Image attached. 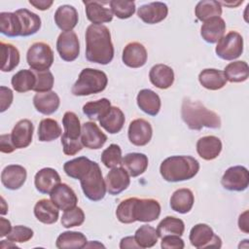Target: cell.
<instances>
[{"label": "cell", "instance_id": "cell-1", "mask_svg": "<svg viewBox=\"0 0 249 249\" xmlns=\"http://www.w3.org/2000/svg\"><path fill=\"white\" fill-rule=\"evenodd\" d=\"M86 58L89 62L106 65L114 57V46L107 26L90 24L86 30Z\"/></svg>", "mask_w": 249, "mask_h": 249}, {"label": "cell", "instance_id": "cell-2", "mask_svg": "<svg viewBox=\"0 0 249 249\" xmlns=\"http://www.w3.org/2000/svg\"><path fill=\"white\" fill-rule=\"evenodd\" d=\"M181 117L190 129L200 130L203 127L220 128L221 119L217 113L206 108L200 101L189 97L183 99Z\"/></svg>", "mask_w": 249, "mask_h": 249}, {"label": "cell", "instance_id": "cell-3", "mask_svg": "<svg viewBox=\"0 0 249 249\" xmlns=\"http://www.w3.org/2000/svg\"><path fill=\"white\" fill-rule=\"evenodd\" d=\"M199 170V162L191 156H171L160 166L161 177L167 182H181L194 178Z\"/></svg>", "mask_w": 249, "mask_h": 249}, {"label": "cell", "instance_id": "cell-4", "mask_svg": "<svg viewBox=\"0 0 249 249\" xmlns=\"http://www.w3.org/2000/svg\"><path fill=\"white\" fill-rule=\"evenodd\" d=\"M108 84L107 75L98 69L85 68L79 74L78 80L71 89L76 96H86L103 91Z\"/></svg>", "mask_w": 249, "mask_h": 249}, {"label": "cell", "instance_id": "cell-5", "mask_svg": "<svg viewBox=\"0 0 249 249\" xmlns=\"http://www.w3.org/2000/svg\"><path fill=\"white\" fill-rule=\"evenodd\" d=\"M64 132L61 136V145L63 153L66 156H74L83 149L81 142L82 126L78 116L71 111L64 113L62 118Z\"/></svg>", "mask_w": 249, "mask_h": 249}, {"label": "cell", "instance_id": "cell-6", "mask_svg": "<svg viewBox=\"0 0 249 249\" xmlns=\"http://www.w3.org/2000/svg\"><path fill=\"white\" fill-rule=\"evenodd\" d=\"M80 183L85 196L89 200L99 201L104 198L107 192L105 179L97 162L92 161L89 169L80 179Z\"/></svg>", "mask_w": 249, "mask_h": 249}, {"label": "cell", "instance_id": "cell-7", "mask_svg": "<svg viewBox=\"0 0 249 249\" xmlns=\"http://www.w3.org/2000/svg\"><path fill=\"white\" fill-rule=\"evenodd\" d=\"M26 61L33 71L49 70L53 62V52L49 44L35 42L27 51Z\"/></svg>", "mask_w": 249, "mask_h": 249}, {"label": "cell", "instance_id": "cell-8", "mask_svg": "<svg viewBox=\"0 0 249 249\" xmlns=\"http://www.w3.org/2000/svg\"><path fill=\"white\" fill-rule=\"evenodd\" d=\"M216 54L224 60H233L243 53V38L237 31H230L224 35L215 48Z\"/></svg>", "mask_w": 249, "mask_h": 249}, {"label": "cell", "instance_id": "cell-9", "mask_svg": "<svg viewBox=\"0 0 249 249\" xmlns=\"http://www.w3.org/2000/svg\"><path fill=\"white\" fill-rule=\"evenodd\" d=\"M191 244L197 248H220L222 246V240L220 236L216 235L212 228L206 224L195 225L189 235Z\"/></svg>", "mask_w": 249, "mask_h": 249}, {"label": "cell", "instance_id": "cell-10", "mask_svg": "<svg viewBox=\"0 0 249 249\" xmlns=\"http://www.w3.org/2000/svg\"><path fill=\"white\" fill-rule=\"evenodd\" d=\"M221 184L228 191L242 192L246 190L249 185L248 169L242 165L229 167L221 179Z\"/></svg>", "mask_w": 249, "mask_h": 249}, {"label": "cell", "instance_id": "cell-11", "mask_svg": "<svg viewBox=\"0 0 249 249\" xmlns=\"http://www.w3.org/2000/svg\"><path fill=\"white\" fill-rule=\"evenodd\" d=\"M56 50L64 61H74L80 54V43L77 34L71 31L61 32L56 40Z\"/></svg>", "mask_w": 249, "mask_h": 249}, {"label": "cell", "instance_id": "cell-12", "mask_svg": "<svg viewBox=\"0 0 249 249\" xmlns=\"http://www.w3.org/2000/svg\"><path fill=\"white\" fill-rule=\"evenodd\" d=\"M134 219L139 222H153L160 215V204L155 198H138L134 204Z\"/></svg>", "mask_w": 249, "mask_h": 249}, {"label": "cell", "instance_id": "cell-13", "mask_svg": "<svg viewBox=\"0 0 249 249\" xmlns=\"http://www.w3.org/2000/svg\"><path fill=\"white\" fill-rule=\"evenodd\" d=\"M153 135V128L151 124L144 119H135L130 122L128 125L127 136L130 141L135 146H145L147 145Z\"/></svg>", "mask_w": 249, "mask_h": 249}, {"label": "cell", "instance_id": "cell-14", "mask_svg": "<svg viewBox=\"0 0 249 249\" xmlns=\"http://www.w3.org/2000/svg\"><path fill=\"white\" fill-rule=\"evenodd\" d=\"M107 141V135L98 127L94 122H86L82 124L81 142L89 149L97 150L103 147Z\"/></svg>", "mask_w": 249, "mask_h": 249}, {"label": "cell", "instance_id": "cell-15", "mask_svg": "<svg viewBox=\"0 0 249 249\" xmlns=\"http://www.w3.org/2000/svg\"><path fill=\"white\" fill-rule=\"evenodd\" d=\"M129 174L122 166L111 168L105 178L107 192L112 196H117L127 189L130 184Z\"/></svg>", "mask_w": 249, "mask_h": 249}, {"label": "cell", "instance_id": "cell-16", "mask_svg": "<svg viewBox=\"0 0 249 249\" xmlns=\"http://www.w3.org/2000/svg\"><path fill=\"white\" fill-rule=\"evenodd\" d=\"M147 50L139 42H130L124 48L122 60L130 68H139L144 66L147 62Z\"/></svg>", "mask_w": 249, "mask_h": 249}, {"label": "cell", "instance_id": "cell-17", "mask_svg": "<svg viewBox=\"0 0 249 249\" xmlns=\"http://www.w3.org/2000/svg\"><path fill=\"white\" fill-rule=\"evenodd\" d=\"M168 14L167 5L163 2H151L140 6L137 15L145 23L155 24L162 21Z\"/></svg>", "mask_w": 249, "mask_h": 249}, {"label": "cell", "instance_id": "cell-18", "mask_svg": "<svg viewBox=\"0 0 249 249\" xmlns=\"http://www.w3.org/2000/svg\"><path fill=\"white\" fill-rule=\"evenodd\" d=\"M27 177L26 169L19 164H10L1 173V182L6 189L15 191L23 186Z\"/></svg>", "mask_w": 249, "mask_h": 249}, {"label": "cell", "instance_id": "cell-19", "mask_svg": "<svg viewBox=\"0 0 249 249\" xmlns=\"http://www.w3.org/2000/svg\"><path fill=\"white\" fill-rule=\"evenodd\" d=\"M34 125L28 119L18 121L11 132V139L16 149H23L30 145L32 142Z\"/></svg>", "mask_w": 249, "mask_h": 249}, {"label": "cell", "instance_id": "cell-20", "mask_svg": "<svg viewBox=\"0 0 249 249\" xmlns=\"http://www.w3.org/2000/svg\"><path fill=\"white\" fill-rule=\"evenodd\" d=\"M50 197L58 209L63 211L75 207L78 202V197L75 192L65 183L57 185L50 194Z\"/></svg>", "mask_w": 249, "mask_h": 249}, {"label": "cell", "instance_id": "cell-21", "mask_svg": "<svg viewBox=\"0 0 249 249\" xmlns=\"http://www.w3.org/2000/svg\"><path fill=\"white\" fill-rule=\"evenodd\" d=\"M60 176L58 172L52 167L40 169L34 177V185L36 190L45 195H50L53 190L60 184Z\"/></svg>", "mask_w": 249, "mask_h": 249}, {"label": "cell", "instance_id": "cell-22", "mask_svg": "<svg viewBox=\"0 0 249 249\" xmlns=\"http://www.w3.org/2000/svg\"><path fill=\"white\" fill-rule=\"evenodd\" d=\"M86 7V16L92 24L101 25L105 22H110L113 19L111 9L106 8L104 5L109 2L100 1H83Z\"/></svg>", "mask_w": 249, "mask_h": 249}, {"label": "cell", "instance_id": "cell-23", "mask_svg": "<svg viewBox=\"0 0 249 249\" xmlns=\"http://www.w3.org/2000/svg\"><path fill=\"white\" fill-rule=\"evenodd\" d=\"M226 31V22L221 17H216L205 20L200 28L202 39L210 44L217 43Z\"/></svg>", "mask_w": 249, "mask_h": 249}, {"label": "cell", "instance_id": "cell-24", "mask_svg": "<svg viewBox=\"0 0 249 249\" xmlns=\"http://www.w3.org/2000/svg\"><path fill=\"white\" fill-rule=\"evenodd\" d=\"M54 22L56 26L64 31H71L78 23L79 15L76 10L71 5H61L59 6L53 16Z\"/></svg>", "mask_w": 249, "mask_h": 249}, {"label": "cell", "instance_id": "cell-25", "mask_svg": "<svg viewBox=\"0 0 249 249\" xmlns=\"http://www.w3.org/2000/svg\"><path fill=\"white\" fill-rule=\"evenodd\" d=\"M222 151V142L220 138L214 135H206L199 138L196 142V152L198 156L205 160L216 159Z\"/></svg>", "mask_w": 249, "mask_h": 249}, {"label": "cell", "instance_id": "cell-26", "mask_svg": "<svg viewBox=\"0 0 249 249\" xmlns=\"http://www.w3.org/2000/svg\"><path fill=\"white\" fill-rule=\"evenodd\" d=\"M15 14L19 21L20 36L27 37L33 35L41 28V18L37 14L27 9H18Z\"/></svg>", "mask_w": 249, "mask_h": 249}, {"label": "cell", "instance_id": "cell-27", "mask_svg": "<svg viewBox=\"0 0 249 249\" xmlns=\"http://www.w3.org/2000/svg\"><path fill=\"white\" fill-rule=\"evenodd\" d=\"M149 79L158 89H166L171 87L174 82V72L168 65L159 63L150 69Z\"/></svg>", "mask_w": 249, "mask_h": 249}, {"label": "cell", "instance_id": "cell-28", "mask_svg": "<svg viewBox=\"0 0 249 249\" xmlns=\"http://www.w3.org/2000/svg\"><path fill=\"white\" fill-rule=\"evenodd\" d=\"M60 99L55 91L37 92L33 97L35 109L43 115H52L59 107Z\"/></svg>", "mask_w": 249, "mask_h": 249}, {"label": "cell", "instance_id": "cell-29", "mask_svg": "<svg viewBox=\"0 0 249 249\" xmlns=\"http://www.w3.org/2000/svg\"><path fill=\"white\" fill-rule=\"evenodd\" d=\"M148 157L142 153H128L123 159L121 166L131 177H137L143 174L148 167Z\"/></svg>", "mask_w": 249, "mask_h": 249}, {"label": "cell", "instance_id": "cell-30", "mask_svg": "<svg viewBox=\"0 0 249 249\" xmlns=\"http://www.w3.org/2000/svg\"><path fill=\"white\" fill-rule=\"evenodd\" d=\"M124 114L117 106H111L109 110L98 120L99 124L111 134L120 132L124 124Z\"/></svg>", "mask_w": 249, "mask_h": 249}, {"label": "cell", "instance_id": "cell-31", "mask_svg": "<svg viewBox=\"0 0 249 249\" xmlns=\"http://www.w3.org/2000/svg\"><path fill=\"white\" fill-rule=\"evenodd\" d=\"M34 215L41 223L52 225L57 221L59 209L51 199L42 198L34 206Z\"/></svg>", "mask_w": 249, "mask_h": 249}, {"label": "cell", "instance_id": "cell-32", "mask_svg": "<svg viewBox=\"0 0 249 249\" xmlns=\"http://www.w3.org/2000/svg\"><path fill=\"white\" fill-rule=\"evenodd\" d=\"M138 107L150 116H157L160 110V98L154 90L149 89H141L136 97Z\"/></svg>", "mask_w": 249, "mask_h": 249}, {"label": "cell", "instance_id": "cell-33", "mask_svg": "<svg viewBox=\"0 0 249 249\" xmlns=\"http://www.w3.org/2000/svg\"><path fill=\"white\" fill-rule=\"evenodd\" d=\"M195 196L190 189L182 188L176 190L170 197V207L175 212L186 214L194 205Z\"/></svg>", "mask_w": 249, "mask_h": 249}, {"label": "cell", "instance_id": "cell-34", "mask_svg": "<svg viewBox=\"0 0 249 249\" xmlns=\"http://www.w3.org/2000/svg\"><path fill=\"white\" fill-rule=\"evenodd\" d=\"M198 81L203 88L210 90L221 89L228 82L224 71L215 68L203 69L198 75Z\"/></svg>", "mask_w": 249, "mask_h": 249}, {"label": "cell", "instance_id": "cell-35", "mask_svg": "<svg viewBox=\"0 0 249 249\" xmlns=\"http://www.w3.org/2000/svg\"><path fill=\"white\" fill-rule=\"evenodd\" d=\"M88 243L87 237L80 231H64L61 232L55 241L58 249H81L86 247Z\"/></svg>", "mask_w": 249, "mask_h": 249}, {"label": "cell", "instance_id": "cell-36", "mask_svg": "<svg viewBox=\"0 0 249 249\" xmlns=\"http://www.w3.org/2000/svg\"><path fill=\"white\" fill-rule=\"evenodd\" d=\"M1 70L3 72H10L14 70L19 63V52L17 47L10 43L1 42Z\"/></svg>", "mask_w": 249, "mask_h": 249}, {"label": "cell", "instance_id": "cell-37", "mask_svg": "<svg viewBox=\"0 0 249 249\" xmlns=\"http://www.w3.org/2000/svg\"><path fill=\"white\" fill-rule=\"evenodd\" d=\"M185 231L184 222L176 217L167 216L163 218L157 227V232L159 237H163L165 235H183Z\"/></svg>", "mask_w": 249, "mask_h": 249}, {"label": "cell", "instance_id": "cell-38", "mask_svg": "<svg viewBox=\"0 0 249 249\" xmlns=\"http://www.w3.org/2000/svg\"><path fill=\"white\" fill-rule=\"evenodd\" d=\"M13 89L18 92H26L33 90L36 83V77L33 70L21 69L17 72L11 80Z\"/></svg>", "mask_w": 249, "mask_h": 249}, {"label": "cell", "instance_id": "cell-39", "mask_svg": "<svg viewBox=\"0 0 249 249\" xmlns=\"http://www.w3.org/2000/svg\"><path fill=\"white\" fill-rule=\"evenodd\" d=\"M195 15L200 21H205L209 18L221 17L222 6L215 0H202L199 1L195 8Z\"/></svg>", "mask_w": 249, "mask_h": 249}, {"label": "cell", "instance_id": "cell-40", "mask_svg": "<svg viewBox=\"0 0 249 249\" xmlns=\"http://www.w3.org/2000/svg\"><path fill=\"white\" fill-rule=\"evenodd\" d=\"M92 160L86 157H79L64 163L63 169L67 176L80 180L91 166Z\"/></svg>", "mask_w": 249, "mask_h": 249}, {"label": "cell", "instance_id": "cell-41", "mask_svg": "<svg viewBox=\"0 0 249 249\" xmlns=\"http://www.w3.org/2000/svg\"><path fill=\"white\" fill-rule=\"evenodd\" d=\"M224 74L227 81L231 83H241L249 77V67L247 62L242 60H236L229 63L225 69Z\"/></svg>", "mask_w": 249, "mask_h": 249}, {"label": "cell", "instance_id": "cell-42", "mask_svg": "<svg viewBox=\"0 0 249 249\" xmlns=\"http://www.w3.org/2000/svg\"><path fill=\"white\" fill-rule=\"evenodd\" d=\"M61 127L55 120L46 118L39 124L38 139L41 142H50L58 138L61 135Z\"/></svg>", "mask_w": 249, "mask_h": 249}, {"label": "cell", "instance_id": "cell-43", "mask_svg": "<svg viewBox=\"0 0 249 249\" xmlns=\"http://www.w3.org/2000/svg\"><path fill=\"white\" fill-rule=\"evenodd\" d=\"M0 31L8 37L20 36V25L15 13H0Z\"/></svg>", "mask_w": 249, "mask_h": 249}, {"label": "cell", "instance_id": "cell-44", "mask_svg": "<svg viewBox=\"0 0 249 249\" xmlns=\"http://www.w3.org/2000/svg\"><path fill=\"white\" fill-rule=\"evenodd\" d=\"M134 239L139 248H151L157 244L159 235L155 228L149 225H143L136 230Z\"/></svg>", "mask_w": 249, "mask_h": 249}, {"label": "cell", "instance_id": "cell-45", "mask_svg": "<svg viewBox=\"0 0 249 249\" xmlns=\"http://www.w3.org/2000/svg\"><path fill=\"white\" fill-rule=\"evenodd\" d=\"M111 107V102L107 98L89 101L83 106V113L90 120H99Z\"/></svg>", "mask_w": 249, "mask_h": 249}, {"label": "cell", "instance_id": "cell-46", "mask_svg": "<svg viewBox=\"0 0 249 249\" xmlns=\"http://www.w3.org/2000/svg\"><path fill=\"white\" fill-rule=\"evenodd\" d=\"M137 197H127L120 202L116 209V216L121 223L131 224L136 222L134 219V204Z\"/></svg>", "mask_w": 249, "mask_h": 249}, {"label": "cell", "instance_id": "cell-47", "mask_svg": "<svg viewBox=\"0 0 249 249\" xmlns=\"http://www.w3.org/2000/svg\"><path fill=\"white\" fill-rule=\"evenodd\" d=\"M112 14L121 19L130 18L135 13V3L125 0H112L109 2Z\"/></svg>", "mask_w": 249, "mask_h": 249}, {"label": "cell", "instance_id": "cell-48", "mask_svg": "<svg viewBox=\"0 0 249 249\" xmlns=\"http://www.w3.org/2000/svg\"><path fill=\"white\" fill-rule=\"evenodd\" d=\"M122 149L117 144L109 145L101 154V161L108 168H114L122 162Z\"/></svg>", "mask_w": 249, "mask_h": 249}, {"label": "cell", "instance_id": "cell-49", "mask_svg": "<svg viewBox=\"0 0 249 249\" xmlns=\"http://www.w3.org/2000/svg\"><path fill=\"white\" fill-rule=\"evenodd\" d=\"M85 221V213L81 207L75 206L65 210L61 216V225L66 228H73L81 226Z\"/></svg>", "mask_w": 249, "mask_h": 249}, {"label": "cell", "instance_id": "cell-50", "mask_svg": "<svg viewBox=\"0 0 249 249\" xmlns=\"http://www.w3.org/2000/svg\"><path fill=\"white\" fill-rule=\"evenodd\" d=\"M36 77V83L33 90L36 92L50 91L53 87V75L51 71H34Z\"/></svg>", "mask_w": 249, "mask_h": 249}, {"label": "cell", "instance_id": "cell-51", "mask_svg": "<svg viewBox=\"0 0 249 249\" xmlns=\"http://www.w3.org/2000/svg\"><path fill=\"white\" fill-rule=\"evenodd\" d=\"M33 233L34 232L30 228L18 225L12 228L11 231L7 235V239L14 243H22L30 240L33 237Z\"/></svg>", "mask_w": 249, "mask_h": 249}, {"label": "cell", "instance_id": "cell-52", "mask_svg": "<svg viewBox=\"0 0 249 249\" xmlns=\"http://www.w3.org/2000/svg\"><path fill=\"white\" fill-rule=\"evenodd\" d=\"M160 246L163 249H183L185 243L179 235H165L161 237Z\"/></svg>", "mask_w": 249, "mask_h": 249}, {"label": "cell", "instance_id": "cell-53", "mask_svg": "<svg viewBox=\"0 0 249 249\" xmlns=\"http://www.w3.org/2000/svg\"><path fill=\"white\" fill-rule=\"evenodd\" d=\"M14 93L11 89L1 86L0 87V112H5L13 103Z\"/></svg>", "mask_w": 249, "mask_h": 249}, {"label": "cell", "instance_id": "cell-54", "mask_svg": "<svg viewBox=\"0 0 249 249\" xmlns=\"http://www.w3.org/2000/svg\"><path fill=\"white\" fill-rule=\"evenodd\" d=\"M16 147L14 146L11 134H2L0 136V151L5 154H10L15 151Z\"/></svg>", "mask_w": 249, "mask_h": 249}, {"label": "cell", "instance_id": "cell-55", "mask_svg": "<svg viewBox=\"0 0 249 249\" xmlns=\"http://www.w3.org/2000/svg\"><path fill=\"white\" fill-rule=\"evenodd\" d=\"M248 210H245L243 213H241L239 215L238 218V228L241 231H243L244 233H248L249 232V223H248Z\"/></svg>", "mask_w": 249, "mask_h": 249}, {"label": "cell", "instance_id": "cell-56", "mask_svg": "<svg viewBox=\"0 0 249 249\" xmlns=\"http://www.w3.org/2000/svg\"><path fill=\"white\" fill-rule=\"evenodd\" d=\"M53 3V2L52 0H29V4L40 11L48 10L51 8Z\"/></svg>", "mask_w": 249, "mask_h": 249}, {"label": "cell", "instance_id": "cell-57", "mask_svg": "<svg viewBox=\"0 0 249 249\" xmlns=\"http://www.w3.org/2000/svg\"><path fill=\"white\" fill-rule=\"evenodd\" d=\"M11 230H12L11 222L4 217H0V236L1 237L7 236L8 233L11 231Z\"/></svg>", "mask_w": 249, "mask_h": 249}, {"label": "cell", "instance_id": "cell-58", "mask_svg": "<svg viewBox=\"0 0 249 249\" xmlns=\"http://www.w3.org/2000/svg\"><path fill=\"white\" fill-rule=\"evenodd\" d=\"M120 248L121 249H125V248H139L137 245L134 236H125L122 238L120 242Z\"/></svg>", "mask_w": 249, "mask_h": 249}, {"label": "cell", "instance_id": "cell-59", "mask_svg": "<svg viewBox=\"0 0 249 249\" xmlns=\"http://www.w3.org/2000/svg\"><path fill=\"white\" fill-rule=\"evenodd\" d=\"M9 242L7 243V240H2L1 241V244H0V247L1 248H9V247H16V248H18V246L16 245V243H14V242H12V241H10V240H8Z\"/></svg>", "mask_w": 249, "mask_h": 249}, {"label": "cell", "instance_id": "cell-60", "mask_svg": "<svg viewBox=\"0 0 249 249\" xmlns=\"http://www.w3.org/2000/svg\"><path fill=\"white\" fill-rule=\"evenodd\" d=\"M243 1L241 0V1H236V2H219L220 4H221V6L222 5H224V6H227V7H231V8H232V7H236V6H238L239 4H241Z\"/></svg>", "mask_w": 249, "mask_h": 249}, {"label": "cell", "instance_id": "cell-61", "mask_svg": "<svg viewBox=\"0 0 249 249\" xmlns=\"http://www.w3.org/2000/svg\"><path fill=\"white\" fill-rule=\"evenodd\" d=\"M8 212V205L6 204V201L4 199V197H1V210L0 213L1 215H5Z\"/></svg>", "mask_w": 249, "mask_h": 249}]
</instances>
